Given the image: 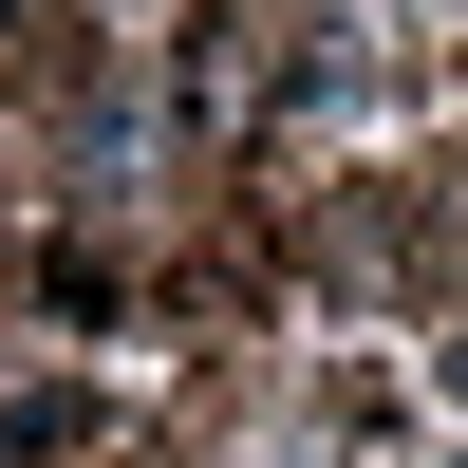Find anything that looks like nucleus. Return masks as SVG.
Segmentation results:
<instances>
[{
    "mask_svg": "<svg viewBox=\"0 0 468 468\" xmlns=\"http://www.w3.org/2000/svg\"><path fill=\"white\" fill-rule=\"evenodd\" d=\"M450 394H468V337H450Z\"/></svg>",
    "mask_w": 468,
    "mask_h": 468,
    "instance_id": "nucleus-1",
    "label": "nucleus"
}]
</instances>
